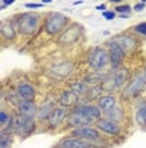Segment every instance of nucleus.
<instances>
[{"mask_svg":"<svg viewBox=\"0 0 146 148\" xmlns=\"http://www.w3.org/2000/svg\"><path fill=\"white\" fill-rule=\"evenodd\" d=\"M16 113L28 119H36L38 114V104L35 100H20L16 106Z\"/></svg>","mask_w":146,"mask_h":148,"instance_id":"obj_13","label":"nucleus"},{"mask_svg":"<svg viewBox=\"0 0 146 148\" xmlns=\"http://www.w3.org/2000/svg\"><path fill=\"white\" fill-rule=\"evenodd\" d=\"M146 8V3L145 1H139V3H136V4L134 5V10L135 12H137V13H140V12H142L144 9Z\"/></svg>","mask_w":146,"mask_h":148,"instance_id":"obj_33","label":"nucleus"},{"mask_svg":"<svg viewBox=\"0 0 146 148\" xmlns=\"http://www.w3.org/2000/svg\"><path fill=\"white\" fill-rule=\"evenodd\" d=\"M15 92L20 100H34L36 96V89L26 81L19 82L15 87Z\"/></svg>","mask_w":146,"mask_h":148,"instance_id":"obj_19","label":"nucleus"},{"mask_svg":"<svg viewBox=\"0 0 146 148\" xmlns=\"http://www.w3.org/2000/svg\"><path fill=\"white\" fill-rule=\"evenodd\" d=\"M55 108V103L53 100H45L43 101L41 106H38V114H36V120L39 122H47L48 118L51 116L52 112Z\"/></svg>","mask_w":146,"mask_h":148,"instance_id":"obj_21","label":"nucleus"},{"mask_svg":"<svg viewBox=\"0 0 146 148\" xmlns=\"http://www.w3.org/2000/svg\"><path fill=\"white\" fill-rule=\"evenodd\" d=\"M135 122L141 128H146V100L137 108V110H136Z\"/></svg>","mask_w":146,"mask_h":148,"instance_id":"obj_25","label":"nucleus"},{"mask_svg":"<svg viewBox=\"0 0 146 148\" xmlns=\"http://www.w3.org/2000/svg\"><path fill=\"white\" fill-rule=\"evenodd\" d=\"M132 10V8H131V5H128V4H118V5H116L115 6V13H118V15H121V14H128L130 15V13Z\"/></svg>","mask_w":146,"mask_h":148,"instance_id":"obj_30","label":"nucleus"},{"mask_svg":"<svg viewBox=\"0 0 146 148\" xmlns=\"http://www.w3.org/2000/svg\"><path fill=\"white\" fill-rule=\"evenodd\" d=\"M107 73L108 72H92L91 71L89 73H87L86 76L82 77L81 81H83L84 84H87L88 86L89 85L96 86V85H99V84L103 81L105 77L107 76Z\"/></svg>","mask_w":146,"mask_h":148,"instance_id":"obj_23","label":"nucleus"},{"mask_svg":"<svg viewBox=\"0 0 146 148\" xmlns=\"http://www.w3.org/2000/svg\"><path fill=\"white\" fill-rule=\"evenodd\" d=\"M146 87V84L144 80L140 77V75H135L134 79H131L127 82V85L124 87V90L121 91V99L122 100H130L132 97L139 96L141 92H144Z\"/></svg>","mask_w":146,"mask_h":148,"instance_id":"obj_8","label":"nucleus"},{"mask_svg":"<svg viewBox=\"0 0 146 148\" xmlns=\"http://www.w3.org/2000/svg\"><path fill=\"white\" fill-rule=\"evenodd\" d=\"M102 16H103L106 21H114L116 18V13L114 10H105V12H102Z\"/></svg>","mask_w":146,"mask_h":148,"instance_id":"obj_32","label":"nucleus"},{"mask_svg":"<svg viewBox=\"0 0 146 148\" xmlns=\"http://www.w3.org/2000/svg\"><path fill=\"white\" fill-rule=\"evenodd\" d=\"M105 9H106V4H101L96 6V10H99V12H105Z\"/></svg>","mask_w":146,"mask_h":148,"instance_id":"obj_37","label":"nucleus"},{"mask_svg":"<svg viewBox=\"0 0 146 148\" xmlns=\"http://www.w3.org/2000/svg\"><path fill=\"white\" fill-rule=\"evenodd\" d=\"M42 15L35 12H25L18 14L14 18L18 34L23 37H30L39 29L42 22Z\"/></svg>","mask_w":146,"mask_h":148,"instance_id":"obj_1","label":"nucleus"},{"mask_svg":"<svg viewBox=\"0 0 146 148\" xmlns=\"http://www.w3.org/2000/svg\"><path fill=\"white\" fill-rule=\"evenodd\" d=\"M88 67L92 72H105L110 67V56L105 46H97L91 49L87 58Z\"/></svg>","mask_w":146,"mask_h":148,"instance_id":"obj_4","label":"nucleus"},{"mask_svg":"<svg viewBox=\"0 0 146 148\" xmlns=\"http://www.w3.org/2000/svg\"><path fill=\"white\" fill-rule=\"evenodd\" d=\"M139 75H140V77L142 80H144V82L146 84V69L145 70H142L141 72H139Z\"/></svg>","mask_w":146,"mask_h":148,"instance_id":"obj_35","label":"nucleus"},{"mask_svg":"<svg viewBox=\"0 0 146 148\" xmlns=\"http://www.w3.org/2000/svg\"><path fill=\"white\" fill-rule=\"evenodd\" d=\"M13 143L11 133L5 129H0V148H10Z\"/></svg>","mask_w":146,"mask_h":148,"instance_id":"obj_28","label":"nucleus"},{"mask_svg":"<svg viewBox=\"0 0 146 148\" xmlns=\"http://www.w3.org/2000/svg\"><path fill=\"white\" fill-rule=\"evenodd\" d=\"M14 0H3V5L4 6H8V5H13L14 4Z\"/></svg>","mask_w":146,"mask_h":148,"instance_id":"obj_36","label":"nucleus"},{"mask_svg":"<svg viewBox=\"0 0 146 148\" xmlns=\"http://www.w3.org/2000/svg\"><path fill=\"white\" fill-rule=\"evenodd\" d=\"M69 24H71V19L68 15L59 12H51L45 15L44 32L51 37L59 36Z\"/></svg>","mask_w":146,"mask_h":148,"instance_id":"obj_3","label":"nucleus"},{"mask_svg":"<svg viewBox=\"0 0 146 148\" xmlns=\"http://www.w3.org/2000/svg\"><path fill=\"white\" fill-rule=\"evenodd\" d=\"M18 31H16V24L14 18H9L5 21L0 22V37L5 41H15Z\"/></svg>","mask_w":146,"mask_h":148,"instance_id":"obj_16","label":"nucleus"},{"mask_svg":"<svg viewBox=\"0 0 146 148\" xmlns=\"http://www.w3.org/2000/svg\"><path fill=\"white\" fill-rule=\"evenodd\" d=\"M128 79H130V71H128V69L120 67V69L108 72L107 76L105 77V80L99 84V87H101L102 92L114 94L116 91H118L127 82Z\"/></svg>","mask_w":146,"mask_h":148,"instance_id":"obj_2","label":"nucleus"},{"mask_svg":"<svg viewBox=\"0 0 146 148\" xmlns=\"http://www.w3.org/2000/svg\"><path fill=\"white\" fill-rule=\"evenodd\" d=\"M96 128L99 130L101 133L107 134V136H120L122 132V127L118 123H115L110 119H106V118L102 116L101 119H98L97 122L95 123Z\"/></svg>","mask_w":146,"mask_h":148,"instance_id":"obj_12","label":"nucleus"},{"mask_svg":"<svg viewBox=\"0 0 146 148\" xmlns=\"http://www.w3.org/2000/svg\"><path fill=\"white\" fill-rule=\"evenodd\" d=\"M42 5H43L42 3H26L25 8H29V9H39Z\"/></svg>","mask_w":146,"mask_h":148,"instance_id":"obj_34","label":"nucleus"},{"mask_svg":"<svg viewBox=\"0 0 146 148\" xmlns=\"http://www.w3.org/2000/svg\"><path fill=\"white\" fill-rule=\"evenodd\" d=\"M118 16H120V18H122V19H125V18H128L130 15H128V14H121V15H118Z\"/></svg>","mask_w":146,"mask_h":148,"instance_id":"obj_38","label":"nucleus"},{"mask_svg":"<svg viewBox=\"0 0 146 148\" xmlns=\"http://www.w3.org/2000/svg\"><path fill=\"white\" fill-rule=\"evenodd\" d=\"M114 41L117 43L125 51V53H131L135 52L139 48V39L135 36L128 34V33H122V34H117L114 37Z\"/></svg>","mask_w":146,"mask_h":148,"instance_id":"obj_11","label":"nucleus"},{"mask_svg":"<svg viewBox=\"0 0 146 148\" xmlns=\"http://www.w3.org/2000/svg\"><path fill=\"white\" fill-rule=\"evenodd\" d=\"M105 47L107 48L108 56H110V69L114 71V70H117L120 67H122V63H124V60L126 57V53L124 49L114 39H110V41L106 42Z\"/></svg>","mask_w":146,"mask_h":148,"instance_id":"obj_7","label":"nucleus"},{"mask_svg":"<svg viewBox=\"0 0 146 148\" xmlns=\"http://www.w3.org/2000/svg\"><path fill=\"white\" fill-rule=\"evenodd\" d=\"M79 4H82V1H74L73 3V5H79Z\"/></svg>","mask_w":146,"mask_h":148,"instance_id":"obj_40","label":"nucleus"},{"mask_svg":"<svg viewBox=\"0 0 146 148\" xmlns=\"http://www.w3.org/2000/svg\"><path fill=\"white\" fill-rule=\"evenodd\" d=\"M84 33V27L79 23H71L67 28L58 36V43L61 46H71L78 42Z\"/></svg>","mask_w":146,"mask_h":148,"instance_id":"obj_6","label":"nucleus"},{"mask_svg":"<svg viewBox=\"0 0 146 148\" xmlns=\"http://www.w3.org/2000/svg\"><path fill=\"white\" fill-rule=\"evenodd\" d=\"M59 144H62V146L66 147V148H95L93 143L84 142V140L78 139V138H74V137H71V136L61 139Z\"/></svg>","mask_w":146,"mask_h":148,"instance_id":"obj_22","label":"nucleus"},{"mask_svg":"<svg viewBox=\"0 0 146 148\" xmlns=\"http://www.w3.org/2000/svg\"><path fill=\"white\" fill-rule=\"evenodd\" d=\"M102 115H103V118H106V119H110V120H112V122L118 123V124L121 122H124V119H125V112L117 105H116L114 109L103 113Z\"/></svg>","mask_w":146,"mask_h":148,"instance_id":"obj_24","label":"nucleus"},{"mask_svg":"<svg viewBox=\"0 0 146 148\" xmlns=\"http://www.w3.org/2000/svg\"><path fill=\"white\" fill-rule=\"evenodd\" d=\"M54 148H66V147H63L62 144H59V143H58V144H57V146H55Z\"/></svg>","mask_w":146,"mask_h":148,"instance_id":"obj_39","label":"nucleus"},{"mask_svg":"<svg viewBox=\"0 0 146 148\" xmlns=\"http://www.w3.org/2000/svg\"><path fill=\"white\" fill-rule=\"evenodd\" d=\"M101 95H102L101 87H99V85H96V86H89V90L84 95V97L88 100V101H92V100H97Z\"/></svg>","mask_w":146,"mask_h":148,"instance_id":"obj_29","label":"nucleus"},{"mask_svg":"<svg viewBox=\"0 0 146 148\" xmlns=\"http://www.w3.org/2000/svg\"><path fill=\"white\" fill-rule=\"evenodd\" d=\"M67 115H68L67 109H64V108H62V106H55L54 110H53L51 114V116H49L47 120L48 128L49 129H57V128H59L66 122Z\"/></svg>","mask_w":146,"mask_h":148,"instance_id":"obj_14","label":"nucleus"},{"mask_svg":"<svg viewBox=\"0 0 146 148\" xmlns=\"http://www.w3.org/2000/svg\"><path fill=\"white\" fill-rule=\"evenodd\" d=\"M69 136L78 138V139H82V140H84V142H89V143L98 142V140L101 139V132H99L96 127H92V125L72 129Z\"/></svg>","mask_w":146,"mask_h":148,"instance_id":"obj_9","label":"nucleus"},{"mask_svg":"<svg viewBox=\"0 0 146 148\" xmlns=\"http://www.w3.org/2000/svg\"><path fill=\"white\" fill-rule=\"evenodd\" d=\"M134 31L136 33H139V34H141V36H146V22H142V23L136 24L134 27Z\"/></svg>","mask_w":146,"mask_h":148,"instance_id":"obj_31","label":"nucleus"},{"mask_svg":"<svg viewBox=\"0 0 146 148\" xmlns=\"http://www.w3.org/2000/svg\"><path fill=\"white\" fill-rule=\"evenodd\" d=\"M58 106H62L64 109H73L79 104V96L76 92H73L72 90H64L59 94L57 99Z\"/></svg>","mask_w":146,"mask_h":148,"instance_id":"obj_15","label":"nucleus"},{"mask_svg":"<svg viewBox=\"0 0 146 148\" xmlns=\"http://www.w3.org/2000/svg\"><path fill=\"white\" fill-rule=\"evenodd\" d=\"M73 109H76L81 114H83V115L89 118V119H92L95 123L102 118V112L98 109V106L96 104H92V103H79Z\"/></svg>","mask_w":146,"mask_h":148,"instance_id":"obj_17","label":"nucleus"},{"mask_svg":"<svg viewBox=\"0 0 146 148\" xmlns=\"http://www.w3.org/2000/svg\"><path fill=\"white\" fill-rule=\"evenodd\" d=\"M66 123H67L68 128L77 129V128L92 125L95 122L92 119H89V118H87L86 115H83V114H81L79 112H77L76 109H72L71 112L68 113L67 119H66Z\"/></svg>","mask_w":146,"mask_h":148,"instance_id":"obj_10","label":"nucleus"},{"mask_svg":"<svg viewBox=\"0 0 146 148\" xmlns=\"http://www.w3.org/2000/svg\"><path fill=\"white\" fill-rule=\"evenodd\" d=\"M69 90H72L73 92H76L78 96H84L88 92L89 90V86L87 84H84L83 81H74V82H71L69 85Z\"/></svg>","mask_w":146,"mask_h":148,"instance_id":"obj_26","label":"nucleus"},{"mask_svg":"<svg viewBox=\"0 0 146 148\" xmlns=\"http://www.w3.org/2000/svg\"><path fill=\"white\" fill-rule=\"evenodd\" d=\"M35 120L34 119H28L25 116H22L20 114L15 113L13 115L11 120V133H15L20 137H26L32 134L35 130Z\"/></svg>","mask_w":146,"mask_h":148,"instance_id":"obj_5","label":"nucleus"},{"mask_svg":"<svg viewBox=\"0 0 146 148\" xmlns=\"http://www.w3.org/2000/svg\"><path fill=\"white\" fill-rule=\"evenodd\" d=\"M96 101H97L96 105L98 106V109L103 114L106 112H108V110L114 109L117 105V97L114 94H102Z\"/></svg>","mask_w":146,"mask_h":148,"instance_id":"obj_20","label":"nucleus"},{"mask_svg":"<svg viewBox=\"0 0 146 148\" xmlns=\"http://www.w3.org/2000/svg\"><path fill=\"white\" fill-rule=\"evenodd\" d=\"M11 120L13 116L9 115L8 112L0 110V127H3V129L8 130L10 133H11Z\"/></svg>","mask_w":146,"mask_h":148,"instance_id":"obj_27","label":"nucleus"},{"mask_svg":"<svg viewBox=\"0 0 146 148\" xmlns=\"http://www.w3.org/2000/svg\"><path fill=\"white\" fill-rule=\"evenodd\" d=\"M74 70V63L71 61H63V62H58L54 63L53 66H51V73L54 77L58 79H66L71 75V72Z\"/></svg>","mask_w":146,"mask_h":148,"instance_id":"obj_18","label":"nucleus"}]
</instances>
